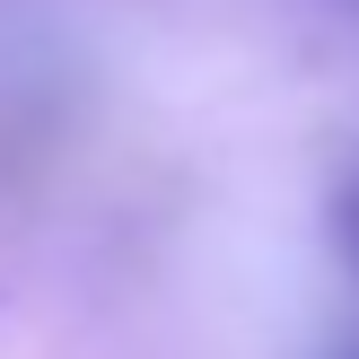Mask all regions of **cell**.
Segmentation results:
<instances>
[{
	"label": "cell",
	"instance_id": "obj_1",
	"mask_svg": "<svg viewBox=\"0 0 359 359\" xmlns=\"http://www.w3.org/2000/svg\"><path fill=\"white\" fill-rule=\"evenodd\" d=\"M351 245H359V202H351Z\"/></svg>",
	"mask_w": 359,
	"mask_h": 359
}]
</instances>
